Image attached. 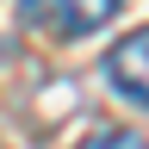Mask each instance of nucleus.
<instances>
[{"label": "nucleus", "instance_id": "obj_1", "mask_svg": "<svg viewBox=\"0 0 149 149\" xmlns=\"http://www.w3.org/2000/svg\"><path fill=\"white\" fill-rule=\"evenodd\" d=\"M106 81H112V93L149 106V31H130L124 44H112V56H106Z\"/></svg>", "mask_w": 149, "mask_h": 149}, {"label": "nucleus", "instance_id": "obj_3", "mask_svg": "<svg viewBox=\"0 0 149 149\" xmlns=\"http://www.w3.org/2000/svg\"><path fill=\"white\" fill-rule=\"evenodd\" d=\"M87 149H149L137 130H100V137H87Z\"/></svg>", "mask_w": 149, "mask_h": 149}, {"label": "nucleus", "instance_id": "obj_2", "mask_svg": "<svg viewBox=\"0 0 149 149\" xmlns=\"http://www.w3.org/2000/svg\"><path fill=\"white\" fill-rule=\"evenodd\" d=\"M124 13V0H50V19L62 37H93Z\"/></svg>", "mask_w": 149, "mask_h": 149}]
</instances>
